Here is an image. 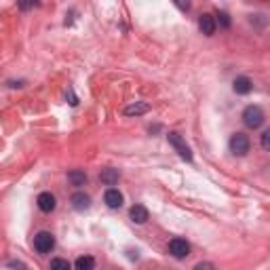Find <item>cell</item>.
I'll return each instance as SVG.
<instances>
[{"mask_svg":"<svg viewBox=\"0 0 270 270\" xmlns=\"http://www.w3.org/2000/svg\"><path fill=\"white\" fill-rule=\"evenodd\" d=\"M243 123L247 125L249 129H260L264 123V112L262 108L258 106H247L245 110H243Z\"/></svg>","mask_w":270,"mask_h":270,"instance_id":"1","label":"cell"},{"mask_svg":"<svg viewBox=\"0 0 270 270\" xmlns=\"http://www.w3.org/2000/svg\"><path fill=\"white\" fill-rule=\"evenodd\" d=\"M53 247H55V237H53L51 232L42 230L34 237V249L38 251V254H51Z\"/></svg>","mask_w":270,"mask_h":270,"instance_id":"2","label":"cell"},{"mask_svg":"<svg viewBox=\"0 0 270 270\" xmlns=\"http://www.w3.org/2000/svg\"><path fill=\"white\" fill-rule=\"evenodd\" d=\"M167 139H169L171 146H173V148L177 150V154L182 156L184 160H188V163H190V160H192V152H190V148H188V143L184 141L182 135L175 133V131H171V133L167 135Z\"/></svg>","mask_w":270,"mask_h":270,"instance_id":"3","label":"cell"},{"mask_svg":"<svg viewBox=\"0 0 270 270\" xmlns=\"http://www.w3.org/2000/svg\"><path fill=\"white\" fill-rule=\"evenodd\" d=\"M249 137L245 133H235L230 137V150H232V154H237V156H245L247 152H249Z\"/></svg>","mask_w":270,"mask_h":270,"instance_id":"4","label":"cell"},{"mask_svg":"<svg viewBox=\"0 0 270 270\" xmlns=\"http://www.w3.org/2000/svg\"><path fill=\"white\" fill-rule=\"evenodd\" d=\"M169 254L173 256L175 260H184L190 256V243L186 239H171L169 243Z\"/></svg>","mask_w":270,"mask_h":270,"instance_id":"5","label":"cell"},{"mask_svg":"<svg viewBox=\"0 0 270 270\" xmlns=\"http://www.w3.org/2000/svg\"><path fill=\"white\" fill-rule=\"evenodd\" d=\"M199 28L205 36H213L215 34V28H218V21H215V17L211 13H203L199 17Z\"/></svg>","mask_w":270,"mask_h":270,"instance_id":"6","label":"cell"},{"mask_svg":"<svg viewBox=\"0 0 270 270\" xmlns=\"http://www.w3.org/2000/svg\"><path fill=\"white\" fill-rule=\"evenodd\" d=\"M36 205H38V209H40V211L51 213V211L57 207V201H55V196H53L51 192H40V194H38V199H36Z\"/></svg>","mask_w":270,"mask_h":270,"instance_id":"7","label":"cell"},{"mask_svg":"<svg viewBox=\"0 0 270 270\" xmlns=\"http://www.w3.org/2000/svg\"><path fill=\"white\" fill-rule=\"evenodd\" d=\"M104 201H106V205L110 207V209H119V207H123V194L116 190V188H108L106 190V194H104Z\"/></svg>","mask_w":270,"mask_h":270,"instance_id":"8","label":"cell"},{"mask_svg":"<svg viewBox=\"0 0 270 270\" xmlns=\"http://www.w3.org/2000/svg\"><path fill=\"white\" fill-rule=\"evenodd\" d=\"M70 203L76 211H85V209H89V205H91V199H89V194H85V192H76V194H72Z\"/></svg>","mask_w":270,"mask_h":270,"instance_id":"9","label":"cell"},{"mask_svg":"<svg viewBox=\"0 0 270 270\" xmlns=\"http://www.w3.org/2000/svg\"><path fill=\"white\" fill-rule=\"evenodd\" d=\"M232 89H235L237 95H247V93H251L254 85H251V80L247 76H239L235 83H232Z\"/></svg>","mask_w":270,"mask_h":270,"instance_id":"10","label":"cell"},{"mask_svg":"<svg viewBox=\"0 0 270 270\" xmlns=\"http://www.w3.org/2000/svg\"><path fill=\"white\" fill-rule=\"evenodd\" d=\"M129 218L135 222V224H146L148 222V209L143 205H133L131 211H129Z\"/></svg>","mask_w":270,"mask_h":270,"instance_id":"11","label":"cell"},{"mask_svg":"<svg viewBox=\"0 0 270 270\" xmlns=\"http://www.w3.org/2000/svg\"><path fill=\"white\" fill-rule=\"evenodd\" d=\"M68 182L72 186H85L87 184V173H85V171H80V169L70 171V173H68Z\"/></svg>","mask_w":270,"mask_h":270,"instance_id":"12","label":"cell"},{"mask_svg":"<svg viewBox=\"0 0 270 270\" xmlns=\"http://www.w3.org/2000/svg\"><path fill=\"white\" fill-rule=\"evenodd\" d=\"M119 177H121L119 169H104V171H102V182H104L106 186H114L116 182H119Z\"/></svg>","mask_w":270,"mask_h":270,"instance_id":"13","label":"cell"},{"mask_svg":"<svg viewBox=\"0 0 270 270\" xmlns=\"http://www.w3.org/2000/svg\"><path fill=\"white\" fill-rule=\"evenodd\" d=\"M148 110H150L148 104L137 102V104H131V106L125 108V114H127V116H139V114H146Z\"/></svg>","mask_w":270,"mask_h":270,"instance_id":"14","label":"cell"},{"mask_svg":"<svg viewBox=\"0 0 270 270\" xmlns=\"http://www.w3.org/2000/svg\"><path fill=\"white\" fill-rule=\"evenodd\" d=\"M74 270H95V260L91 256H80L74 264Z\"/></svg>","mask_w":270,"mask_h":270,"instance_id":"15","label":"cell"},{"mask_svg":"<svg viewBox=\"0 0 270 270\" xmlns=\"http://www.w3.org/2000/svg\"><path fill=\"white\" fill-rule=\"evenodd\" d=\"M51 270H72V266L64 258H53L51 260Z\"/></svg>","mask_w":270,"mask_h":270,"instance_id":"16","label":"cell"},{"mask_svg":"<svg viewBox=\"0 0 270 270\" xmlns=\"http://www.w3.org/2000/svg\"><path fill=\"white\" fill-rule=\"evenodd\" d=\"M260 143H262V148H264V150L270 152V129H266V131L262 133V137H260Z\"/></svg>","mask_w":270,"mask_h":270,"instance_id":"17","label":"cell"},{"mask_svg":"<svg viewBox=\"0 0 270 270\" xmlns=\"http://www.w3.org/2000/svg\"><path fill=\"white\" fill-rule=\"evenodd\" d=\"M218 21L222 28H230V15L228 13H218Z\"/></svg>","mask_w":270,"mask_h":270,"instance_id":"18","label":"cell"},{"mask_svg":"<svg viewBox=\"0 0 270 270\" xmlns=\"http://www.w3.org/2000/svg\"><path fill=\"white\" fill-rule=\"evenodd\" d=\"M194 270H218V268H215L211 262H199L194 266Z\"/></svg>","mask_w":270,"mask_h":270,"instance_id":"19","label":"cell"}]
</instances>
